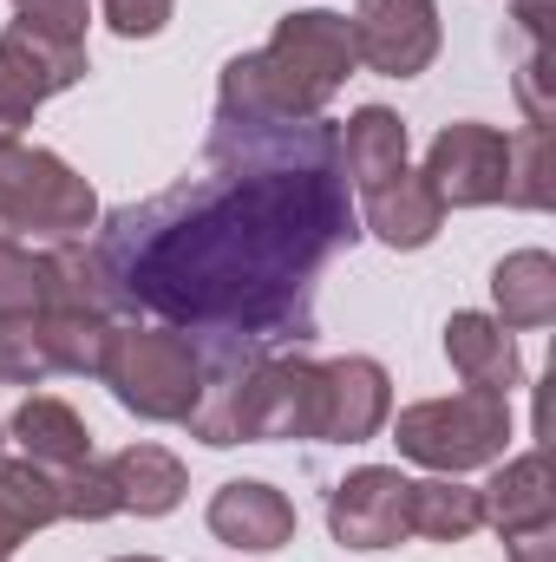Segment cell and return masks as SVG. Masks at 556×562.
Segmentation results:
<instances>
[{"mask_svg": "<svg viewBox=\"0 0 556 562\" xmlns=\"http://www.w3.org/2000/svg\"><path fill=\"white\" fill-rule=\"evenodd\" d=\"M504 543H511V562H556V524L524 530V537H504Z\"/></svg>", "mask_w": 556, "mask_h": 562, "instance_id": "f546056e", "label": "cell"}, {"mask_svg": "<svg viewBox=\"0 0 556 562\" xmlns=\"http://www.w3.org/2000/svg\"><path fill=\"white\" fill-rule=\"evenodd\" d=\"M0 72L33 105H46L53 92H66V86L86 79V40H59V33H46L33 20H7V33H0Z\"/></svg>", "mask_w": 556, "mask_h": 562, "instance_id": "8fae6325", "label": "cell"}, {"mask_svg": "<svg viewBox=\"0 0 556 562\" xmlns=\"http://www.w3.org/2000/svg\"><path fill=\"white\" fill-rule=\"evenodd\" d=\"M478 504H485V524H491L498 537H524V530L556 524V491H551V464H544V451L498 464V477L478 491Z\"/></svg>", "mask_w": 556, "mask_h": 562, "instance_id": "5bb4252c", "label": "cell"}, {"mask_svg": "<svg viewBox=\"0 0 556 562\" xmlns=\"http://www.w3.org/2000/svg\"><path fill=\"white\" fill-rule=\"evenodd\" d=\"M407 530L425 543H465L471 530H485V504L458 477H425L407 491Z\"/></svg>", "mask_w": 556, "mask_h": 562, "instance_id": "7402d4cb", "label": "cell"}, {"mask_svg": "<svg viewBox=\"0 0 556 562\" xmlns=\"http://www.w3.org/2000/svg\"><path fill=\"white\" fill-rule=\"evenodd\" d=\"M105 471L119 484V510H132V517H170L190 491L177 451H164V445H125L105 458Z\"/></svg>", "mask_w": 556, "mask_h": 562, "instance_id": "ac0fdd59", "label": "cell"}, {"mask_svg": "<svg viewBox=\"0 0 556 562\" xmlns=\"http://www.w3.org/2000/svg\"><path fill=\"white\" fill-rule=\"evenodd\" d=\"M40 327H46L53 373H99L112 321H99V314H40Z\"/></svg>", "mask_w": 556, "mask_h": 562, "instance_id": "603a6c76", "label": "cell"}, {"mask_svg": "<svg viewBox=\"0 0 556 562\" xmlns=\"http://www.w3.org/2000/svg\"><path fill=\"white\" fill-rule=\"evenodd\" d=\"M119 562H157V557H119Z\"/></svg>", "mask_w": 556, "mask_h": 562, "instance_id": "4dcf8cb0", "label": "cell"}, {"mask_svg": "<svg viewBox=\"0 0 556 562\" xmlns=\"http://www.w3.org/2000/svg\"><path fill=\"white\" fill-rule=\"evenodd\" d=\"M504 170H511V138L498 125L458 119L425 150V183L445 210H485L504 203Z\"/></svg>", "mask_w": 556, "mask_h": 562, "instance_id": "ba28073f", "label": "cell"}, {"mask_svg": "<svg viewBox=\"0 0 556 562\" xmlns=\"http://www.w3.org/2000/svg\"><path fill=\"white\" fill-rule=\"evenodd\" d=\"M99 7H105V26L119 40H151V33L170 26V7L177 0H99Z\"/></svg>", "mask_w": 556, "mask_h": 562, "instance_id": "83f0119b", "label": "cell"}, {"mask_svg": "<svg viewBox=\"0 0 556 562\" xmlns=\"http://www.w3.org/2000/svg\"><path fill=\"white\" fill-rule=\"evenodd\" d=\"M556 183H551V132L524 125L511 138V170H504V203L511 210H551Z\"/></svg>", "mask_w": 556, "mask_h": 562, "instance_id": "cb8c5ba5", "label": "cell"}, {"mask_svg": "<svg viewBox=\"0 0 556 562\" xmlns=\"http://www.w3.org/2000/svg\"><path fill=\"white\" fill-rule=\"evenodd\" d=\"M40 276H46V307L40 314H99V321H119V288L105 276L99 249L86 243H53L40 256Z\"/></svg>", "mask_w": 556, "mask_h": 562, "instance_id": "9a60e30c", "label": "cell"}, {"mask_svg": "<svg viewBox=\"0 0 556 562\" xmlns=\"http://www.w3.org/2000/svg\"><path fill=\"white\" fill-rule=\"evenodd\" d=\"M46 524H59L53 471H40L33 458H0V562L13 557L26 537H40Z\"/></svg>", "mask_w": 556, "mask_h": 562, "instance_id": "ffe728a7", "label": "cell"}, {"mask_svg": "<svg viewBox=\"0 0 556 562\" xmlns=\"http://www.w3.org/2000/svg\"><path fill=\"white\" fill-rule=\"evenodd\" d=\"M341 170H347V183H360V190L393 183V177L407 170V125H400V112L360 105V112L347 119V132H341Z\"/></svg>", "mask_w": 556, "mask_h": 562, "instance_id": "d6986e66", "label": "cell"}, {"mask_svg": "<svg viewBox=\"0 0 556 562\" xmlns=\"http://www.w3.org/2000/svg\"><path fill=\"white\" fill-rule=\"evenodd\" d=\"M341 132L223 125L197 177L119 210L99 229V262L125 314H151L210 347H301L314 340L321 269L354 249Z\"/></svg>", "mask_w": 556, "mask_h": 562, "instance_id": "6da1fadb", "label": "cell"}, {"mask_svg": "<svg viewBox=\"0 0 556 562\" xmlns=\"http://www.w3.org/2000/svg\"><path fill=\"white\" fill-rule=\"evenodd\" d=\"M308 353H269V347H210L203 353V393L190 406V438L203 445H269V438H308Z\"/></svg>", "mask_w": 556, "mask_h": 562, "instance_id": "3957f363", "label": "cell"}, {"mask_svg": "<svg viewBox=\"0 0 556 562\" xmlns=\"http://www.w3.org/2000/svg\"><path fill=\"white\" fill-rule=\"evenodd\" d=\"M445 223V203L432 196L425 170H400L393 183L367 190V229L387 243V249H425Z\"/></svg>", "mask_w": 556, "mask_h": 562, "instance_id": "e0dca14e", "label": "cell"}, {"mask_svg": "<svg viewBox=\"0 0 556 562\" xmlns=\"http://www.w3.org/2000/svg\"><path fill=\"white\" fill-rule=\"evenodd\" d=\"M40 380H53L40 314H0V386H40Z\"/></svg>", "mask_w": 556, "mask_h": 562, "instance_id": "d4e9b609", "label": "cell"}, {"mask_svg": "<svg viewBox=\"0 0 556 562\" xmlns=\"http://www.w3.org/2000/svg\"><path fill=\"white\" fill-rule=\"evenodd\" d=\"M0 223L13 243L26 229L53 236V243H79L86 229H99V196L66 157H53L40 144L0 138Z\"/></svg>", "mask_w": 556, "mask_h": 562, "instance_id": "5b68a950", "label": "cell"}, {"mask_svg": "<svg viewBox=\"0 0 556 562\" xmlns=\"http://www.w3.org/2000/svg\"><path fill=\"white\" fill-rule=\"evenodd\" d=\"M0 243H13V236H7V223H0Z\"/></svg>", "mask_w": 556, "mask_h": 562, "instance_id": "1f68e13d", "label": "cell"}, {"mask_svg": "<svg viewBox=\"0 0 556 562\" xmlns=\"http://www.w3.org/2000/svg\"><path fill=\"white\" fill-rule=\"evenodd\" d=\"M354 33L347 13L308 7L276 20V40L263 53H236L216 86V119L223 125H301L321 119L327 99L354 72Z\"/></svg>", "mask_w": 556, "mask_h": 562, "instance_id": "7a4b0ae2", "label": "cell"}, {"mask_svg": "<svg viewBox=\"0 0 556 562\" xmlns=\"http://www.w3.org/2000/svg\"><path fill=\"white\" fill-rule=\"evenodd\" d=\"M53 491H59V517L73 524H105L119 517V484L105 471V458H86L73 471H53Z\"/></svg>", "mask_w": 556, "mask_h": 562, "instance_id": "484cf974", "label": "cell"}, {"mask_svg": "<svg viewBox=\"0 0 556 562\" xmlns=\"http://www.w3.org/2000/svg\"><path fill=\"white\" fill-rule=\"evenodd\" d=\"M354 59L380 79H419L438 59V0H354Z\"/></svg>", "mask_w": 556, "mask_h": 562, "instance_id": "9c48e42d", "label": "cell"}, {"mask_svg": "<svg viewBox=\"0 0 556 562\" xmlns=\"http://www.w3.org/2000/svg\"><path fill=\"white\" fill-rule=\"evenodd\" d=\"M491 301L504 327H551L556 321V262L544 249H518L491 269Z\"/></svg>", "mask_w": 556, "mask_h": 562, "instance_id": "44dd1931", "label": "cell"}, {"mask_svg": "<svg viewBox=\"0 0 556 562\" xmlns=\"http://www.w3.org/2000/svg\"><path fill=\"white\" fill-rule=\"evenodd\" d=\"M99 380L112 386V400L125 413H138L151 425H184L197 393H203V353L177 327H125V321H112Z\"/></svg>", "mask_w": 556, "mask_h": 562, "instance_id": "277c9868", "label": "cell"}, {"mask_svg": "<svg viewBox=\"0 0 556 562\" xmlns=\"http://www.w3.org/2000/svg\"><path fill=\"white\" fill-rule=\"evenodd\" d=\"M86 13L92 0H13V20H33L59 40H86Z\"/></svg>", "mask_w": 556, "mask_h": 562, "instance_id": "f1b7e54d", "label": "cell"}, {"mask_svg": "<svg viewBox=\"0 0 556 562\" xmlns=\"http://www.w3.org/2000/svg\"><path fill=\"white\" fill-rule=\"evenodd\" d=\"M0 438H7V419H0Z\"/></svg>", "mask_w": 556, "mask_h": 562, "instance_id": "d6a6232c", "label": "cell"}, {"mask_svg": "<svg viewBox=\"0 0 556 562\" xmlns=\"http://www.w3.org/2000/svg\"><path fill=\"white\" fill-rule=\"evenodd\" d=\"M210 537L230 543V550H249V557H269L294 537V504L281 497L276 484H256V477H236L210 497Z\"/></svg>", "mask_w": 556, "mask_h": 562, "instance_id": "7c38bea8", "label": "cell"}, {"mask_svg": "<svg viewBox=\"0 0 556 562\" xmlns=\"http://www.w3.org/2000/svg\"><path fill=\"white\" fill-rule=\"evenodd\" d=\"M407 477L393 464H360L327 491V530L347 550H400L407 530Z\"/></svg>", "mask_w": 556, "mask_h": 562, "instance_id": "30bf717a", "label": "cell"}, {"mask_svg": "<svg viewBox=\"0 0 556 562\" xmlns=\"http://www.w3.org/2000/svg\"><path fill=\"white\" fill-rule=\"evenodd\" d=\"M7 431H13V445H20V458H33L40 471H73V464L92 458L86 419H79L66 400H53V393H33V400L7 419Z\"/></svg>", "mask_w": 556, "mask_h": 562, "instance_id": "2e32d148", "label": "cell"}, {"mask_svg": "<svg viewBox=\"0 0 556 562\" xmlns=\"http://www.w3.org/2000/svg\"><path fill=\"white\" fill-rule=\"evenodd\" d=\"M393 445L400 458H413L438 477H458V471H478V464H498L504 445H511V406L504 393H452V400H419L393 419Z\"/></svg>", "mask_w": 556, "mask_h": 562, "instance_id": "8992f818", "label": "cell"}, {"mask_svg": "<svg viewBox=\"0 0 556 562\" xmlns=\"http://www.w3.org/2000/svg\"><path fill=\"white\" fill-rule=\"evenodd\" d=\"M393 419V380L380 360L347 353V360H314L308 380V438L321 445H367Z\"/></svg>", "mask_w": 556, "mask_h": 562, "instance_id": "52a82bcc", "label": "cell"}, {"mask_svg": "<svg viewBox=\"0 0 556 562\" xmlns=\"http://www.w3.org/2000/svg\"><path fill=\"white\" fill-rule=\"evenodd\" d=\"M445 360L458 367V380L465 386H478V393H511V386H524V360H518V340H511V327L498 321V314H452L445 321Z\"/></svg>", "mask_w": 556, "mask_h": 562, "instance_id": "4fadbf2b", "label": "cell"}, {"mask_svg": "<svg viewBox=\"0 0 556 562\" xmlns=\"http://www.w3.org/2000/svg\"><path fill=\"white\" fill-rule=\"evenodd\" d=\"M40 307H46L40 256L20 243H0V314H40Z\"/></svg>", "mask_w": 556, "mask_h": 562, "instance_id": "4316f807", "label": "cell"}]
</instances>
